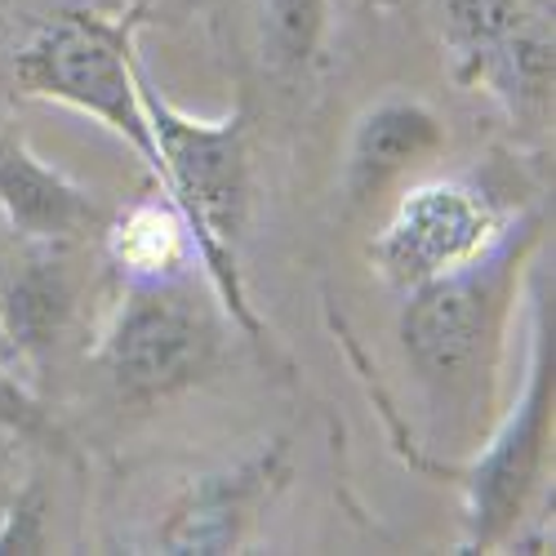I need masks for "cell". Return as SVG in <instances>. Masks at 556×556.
I'll return each instance as SVG.
<instances>
[{
	"label": "cell",
	"mask_w": 556,
	"mask_h": 556,
	"mask_svg": "<svg viewBox=\"0 0 556 556\" xmlns=\"http://www.w3.org/2000/svg\"><path fill=\"white\" fill-rule=\"evenodd\" d=\"M143 103L161 148V197L174 201L197 245V267L231 326L263 343V320L250 307L241 281V237L254 205V174H250V116L245 108L218 121H201L178 112L143 72Z\"/></svg>",
	"instance_id": "1"
},
{
	"label": "cell",
	"mask_w": 556,
	"mask_h": 556,
	"mask_svg": "<svg viewBox=\"0 0 556 556\" xmlns=\"http://www.w3.org/2000/svg\"><path fill=\"white\" fill-rule=\"evenodd\" d=\"M539 214L513 218L481 258L405 290L396 339L414 375L441 401H490L507 312L517 303V276L539 245Z\"/></svg>",
	"instance_id": "2"
},
{
	"label": "cell",
	"mask_w": 556,
	"mask_h": 556,
	"mask_svg": "<svg viewBox=\"0 0 556 556\" xmlns=\"http://www.w3.org/2000/svg\"><path fill=\"white\" fill-rule=\"evenodd\" d=\"M143 10L148 0H138L125 18H108L85 5L54 14L18 50L14 76L27 94L108 125L161 182V148L143 103V67L134 59V31Z\"/></svg>",
	"instance_id": "3"
},
{
	"label": "cell",
	"mask_w": 556,
	"mask_h": 556,
	"mask_svg": "<svg viewBox=\"0 0 556 556\" xmlns=\"http://www.w3.org/2000/svg\"><path fill=\"white\" fill-rule=\"evenodd\" d=\"M552 463V339L547 303L534 299L526 379L513 409L498 419L481 454L463 472H445L463 490V547L494 552L517 539Z\"/></svg>",
	"instance_id": "4"
},
{
	"label": "cell",
	"mask_w": 556,
	"mask_h": 556,
	"mask_svg": "<svg viewBox=\"0 0 556 556\" xmlns=\"http://www.w3.org/2000/svg\"><path fill=\"white\" fill-rule=\"evenodd\" d=\"M108 388L125 405H156L201 388L223 361V330L182 281L129 286L94 348Z\"/></svg>",
	"instance_id": "5"
},
{
	"label": "cell",
	"mask_w": 556,
	"mask_h": 556,
	"mask_svg": "<svg viewBox=\"0 0 556 556\" xmlns=\"http://www.w3.org/2000/svg\"><path fill=\"white\" fill-rule=\"evenodd\" d=\"M507 227H513V214L498 205L485 182L428 178L396 197L369 241V258L388 286L409 290L481 258Z\"/></svg>",
	"instance_id": "6"
},
{
	"label": "cell",
	"mask_w": 556,
	"mask_h": 556,
	"mask_svg": "<svg viewBox=\"0 0 556 556\" xmlns=\"http://www.w3.org/2000/svg\"><path fill=\"white\" fill-rule=\"evenodd\" d=\"M445 54L458 85L485 89L513 112L552 99L547 0H445Z\"/></svg>",
	"instance_id": "7"
},
{
	"label": "cell",
	"mask_w": 556,
	"mask_h": 556,
	"mask_svg": "<svg viewBox=\"0 0 556 556\" xmlns=\"http://www.w3.org/2000/svg\"><path fill=\"white\" fill-rule=\"evenodd\" d=\"M290 472H294L290 441L276 437L263 441L254 454L227 463V468L192 477L169 503L152 543L161 552H201V556L245 547L263 513L290 485Z\"/></svg>",
	"instance_id": "8"
},
{
	"label": "cell",
	"mask_w": 556,
	"mask_h": 556,
	"mask_svg": "<svg viewBox=\"0 0 556 556\" xmlns=\"http://www.w3.org/2000/svg\"><path fill=\"white\" fill-rule=\"evenodd\" d=\"M0 214L18 237L40 245H72L103 237L108 227L103 201L63 169L45 165L5 121H0Z\"/></svg>",
	"instance_id": "9"
},
{
	"label": "cell",
	"mask_w": 556,
	"mask_h": 556,
	"mask_svg": "<svg viewBox=\"0 0 556 556\" xmlns=\"http://www.w3.org/2000/svg\"><path fill=\"white\" fill-rule=\"evenodd\" d=\"M441 148H445V125L424 99L388 94L369 103L352 125L343 156V188L352 205H375L405 174L428 165Z\"/></svg>",
	"instance_id": "10"
},
{
	"label": "cell",
	"mask_w": 556,
	"mask_h": 556,
	"mask_svg": "<svg viewBox=\"0 0 556 556\" xmlns=\"http://www.w3.org/2000/svg\"><path fill=\"white\" fill-rule=\"evenodd\" d=\"M108 258L121 267L129 286H156V281H182L188 267H197L192 231L174 210L169 197L138 201L121 214H108L103 227Z\"/></svg>",
	"instance_id": "11"
},
{
	"label": "cell",
	"mask_w": 556,
	"mask_h": 556,
	"mask_svg": "<svg viewBox=\"0 0 556 556\" xmlns=\"http://www.w3.org/2000/svg\"><path fill=\"white\" fill-rule=\"evenodd\" d=\"M258 14H263V36L276 63L290 72H303L316 63L330 31V0H258Z\"/></svg>",
	"instance_id": "12"
},
{
	"label": "cell",
	"mask_w": 556,
	"mask_h": 556,
	"mask_svg": "<svg viewBox=\"0 0 556 556\" xmlns=\"http://www.w3.org/2000/svg\"><path fill=\"white\" fill-rule=\"evenodd\" d=\"M0 432L31 445V450H45V454H59V458H72V441L67 432L54 424V414L45 409L31 388L14 375V365L0 356Z\"/></svg>",
	"instance_id": "13"
},
{
	"label": "cell",
	"mask_w": 556,
	"mask_h": 556,
	"mask_svg": "<svg viewBox=\"0 0 556 556\" xmlns=\"http://www.w3.org/2000/svg\"><path fill=\"white\" fill-rule=\"evenodd\" d=\"M50 490L36 477L5 503L0 513V552H50Z\"/></svg>",
	"instance_id": "14"
},
{
	"label": "cell",
	"mask_w": 556,
	"mask_h": 556,
	"mask_svg": "<svg viewBox=\"0 0 556 556\" xmlns=\"http://www.w3.org/2000/svg\"><path fill=\"white\" fill-rule=\"evenodd\" d=\"M0 356H5L10 365H14V361H23V356H18V348L10 343V334H5V326H0Z\"/></svg>",
	"instance_id": "15"
},
{
	"label": "cell",
	"mask_w": 556,
	"mask_h": 556,
	"mask_svg": "<svg viewBox=\"0 0 556 556\" xmlns=\"http://www.w3.org/2000/svg\"><path fill=\"white\" fill-rule=\"evenodd\" d=\"M0 5H5V0H0Z\"/></svg>",
	"instance_id": "16"
}]
</instances>
